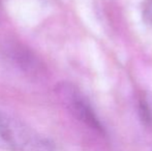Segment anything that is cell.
<instances>
[{
    "mask_svg": "<svg viewBox=\"0 0 152 151\" xmlns=\"http://www.w3.org/2000/svg\"><path fill=\"white\" fill-rule=\"evenodd\" d=\"M0 149L4 151H53L49 139L16 117L0 111Z\"/></svg>",
    "mask_w": 152,
    "mask_h": 151,
    "instance_id": "obj_1",
    "label": "cell"
},
{
    "mask_svg": "<svg viewBox=\"0 0 152 151\" xmlns=\"http://www.w3.org/2000/svg\"><path fill=\"white\" fill-rule=\"evenodd\" d=\"M58 92L65 99L67 105L69 106V108L77 116H79L82 120L90 124L91 126L95 127V128H100L99 123L94 116L90 106L88 105L87 101L81 95V93L77 89H75L70 85L63 84L58 89Z\"/></svg>",
    "mask_w": 152,
    "mask_h": 151,
    "instance_id": "obj_2",
    "label": "cell"
},
{
    "mask_svg": "<svg viewBox=\"0 0 152 151\" xmlns=\"http://www.w3.org/2000/svg\"><path fill=\"white\" fill-rule=\"evenodd\" d=\"M141 115L144 121L148 124L152 125V96L148 95L142 98L140 104Z\"/></svg>",
    "mask_w": 152,
    "mask_h": 151,
    "instance_id": "obj_3",
    "label": "cell"
},
{
    "mask_svg": "<svg viewBox=\"0 0 152 151\" xmlns=\"http://www.w3.org/2000/svg\"><path fill=\"white\" fill-rule=\"evenodd\" d=\"M142 15L147 24H152V0H146L144 2Z\"/></svg>",
    "mask_w": 152,
    "mask_h": 151,
    "instance_id": "obj_4",
    "label": "cell"
}]
</instances>
